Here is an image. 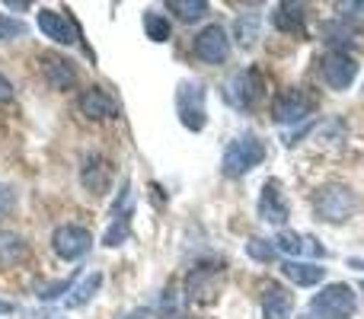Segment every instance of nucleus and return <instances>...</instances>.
<instances>
[{"label":"nucleus","mask_w":364,"mask_h":319,"mask_svg":"<svg viewBox=\"0 0 364 319\" xmlns=\"http://www.w3.org/2000/svg\"><path fill=\"white\" fill-rule=\"evenodd\" d=\"M13 201H16V198H13V192H10V188H6V185H0V217H4V214L13 207Z\"/></svg>","instance_id":"nucleus-28"},{"label":"nucleus","mask_w":364,"mask_h":319,"mask_svg":"<svg viewBox=\"0 0 364 319\" xmlns=\"http://www.w3.org/2000/svg\"><path fill=\"white\" fill-rule=\"evenodd\" d=\"M262 80H259V70L243 67L227 80V102L237 109H252L259 99H262Z\"/></svg>","instance_id":"nucleus-4"},{"label":"nucleus","mask_w":364,"mask_h":319,"mask_svg":"<svg viewBox=\"0 0 364 319\" xmlns=\"http://www.w3.org/2000/svg\"><path fill=\"white\" fill-rule=\"evenodd\" d=\"M346 19H348V23H361V26H364V4L346 6Z\"/></svg>","instance_id":"nucleus-27"},{"label":"nucleus","mask_w":364,"mask_h":319,"mask_svg":"<svg viewBox=\"0 0 364 319\" xmlns=\"http://www.w3.org/2000/svg\"><path fill=\"white\" fill-rule=\"evenodd\" d=\"M275 249L288 252V256H301V252H304V239L297 237V233H291V230H282V233H278V239H275Z\"/></svg>","instance_id":"nucleus-22"},{"label":"nucleus","mask_w":364,"mask_h":319,"mask_svg":"<svg viewBox=\"0 0 364 319\" xmlns=\"http://www.w3.org/2000/svg\"><path fill=\"white\" fill-rule=\"evenodd\" d=\"M26 256V243L16 237V233L0 230V265H13Z\"/></svg>","instance_id":"nucleus-20"},{"label":"nucleus","mask_w":364,"mask_h":319,"mask_svg":"<svg viewBox=\"0 0 364 319\" xmlns=\"http://www.w3.org/2000/svg\"><path fill=\"white\" fill-rule=\"evenodd\" d=\"M192 51H195V58H198V61H205V64L227 61V55H230V42H227L224 26H205V29L195 36Z\"/></svg>","instance_id":"nucleus-7"},{"label":"nucleus","mask_w":364,"mask_h":319,"mask_svg":"<svg viewBox=\"0 0 364 319\" xmlns=\"http://www.w3.org/2000/svg\"><path fill=\"white\" fill-rule=\"evenodd\" d=\"M19 36H26V26L19 19H10L0 13V38H19Z\"/></svg>","instance_id":"nucleus-26"},{"label":"nucleus","mask_w":364,"mask_h":319,"mask_svg":"<svg viewBox=\"0 0 364 319\" xmlns=\"http://www.w3.org/2000/svg\"><path fill=\"white\" fill-rule=\"evenodd\" d=\"M304 19H307V10L297 4H278L275 13H272L275 29L288 32V36H304Z\"/></svg>","instance_id":"nucleus-17"},{"label":"nucleus","mask_w":364,"mask_h":319,"mask_svg":"<svg viewBox=\"0 0 364 319\" xmlns=\"http://www.w3.org/2000/svg\"><path fill=\"white\" fill-rule=\"evenodd\" d=\"M314 96H307L304 90H288V93L275 96L272 102V119L275 121H301L314 112Z\"/></svg>","instance_id":"nucleus-8"},{"label":"nucleus","mask_w":364,"mask_h":319,"mask_svg":"<svg viewBox=\"0 0 364 319\" xmlns=\"http://www.w3.org/2000/svg\"><path fill=\"white\" fill-rule=\"evenodd\" d=\"M314 313L323 319H348L355 313V294L348 284H329L314 297Z\"/></svg>","instance_id":"nucleus-3"},{"label":"nucleus","mask_w":364,"mask_h":319,"mask_svg":"<svg viewBox=\"0 0 364 319\" xmlns=\"http://www.w3.org/2000/svg\"><path fill=\"white\" fill-rule=\"evenodd\" d=\"M262 310H265V319H291V313H294V297H291L288 288L269 281L262 288Z\"/></svg>","instance_id":"nucleus-13"},{"label":"nucleus","mask_w":364,"mask_h":319,"mask_svg":"<svg viewBox=\"0 0 364 319\" xmlns=\"http://www.w3.org/2000/svg\"><path fill=\"white\" fill-rule=\"evenodd\" d=\"M77 106H80V112L90 115V119H112L115 109H119V102H115L106 90L90 87V90H83V93H80Z\"/></svg>","instance_id":"nucleus-14"},{"label":"nucleus","mask_w":364,"mask_h":319,"mask_svg":"<svg viewBox=\"0 0 364 319\" xmlns=\"http://www.w3.org/2000/svg\"><path fill=\"white\" fill-rule=\"evenodd\" d=\"M144 29H147V38H154V42H166L170 38V19L160 16V13L147 10L144 13Z\"/></svg>","instance_id":"nucleus-21"},{"label":"nucleus","mask_w":364,"mask_h":319,"mask_svg":"<svg viewBox=\"0 0 364 319\" xmlns=\"http://www.w3.org/2000/svg\"><path fill=\"white\" fill-rule=\"evenodd\" d=\"M259 217L269 220V224H284L288 220V201H284L282 182L269 179L262 188V198H259Z\"/></svg>","instance_id":"nucleus-11"},{"label":"nucleus","mask_w":364,"mask_h":319,"mask_svg":"<svg viewBox=\"0 0 364 319\" xmlns=\"http://www.w3.org/2000/svg\"><path fill=\"white\" fill-rule=\"evenodd\" d=\"M220 281H224V269L220 265H201L188 275L186 281V294L195 303H211L220 294Z\"/></svg>","instance_id":"nucleus-6"},{"label":"nucleus","mask_w":364,"mask_h":319,"mask_svg":"<svg viewBox=\"0 0 364 319\" xmlns=\"http://www.w3.org/2000/svg\"><path fill=\"white\" fill-rule=\"evenodd\" d=\"M100 284H102V275H100V271H90V275H83V281L77 284V288H70L68 307H83L87 301H93V294L100 291Z\"/></svg>","instance_id":"nucleus-19"},{"label":"nucleus","mask_w":364,"mask_h":319,"mask_svg":"<svg viewBox=\"0 0 364 319\" xmlns=\"http://www.w3.org/2000/svg\"><path fill=\"white\" fill-rule=\"evenodd\" d=\"M314 207L323 220L342 224V220H348L355 211H358V198L342 185H329V188H320V192L314 195Z\"/></svg>","instance_id":"nucleus-1"},{"label":"nucleus","mask_w":364,"mask_h":319,"mask_svg":"<svg viewBox=\"0 0 364 319\" xmlns=\"http://www.w3.org/2000/svg\"><path fill=\"white\" fill-rule=\"evenodd\" d=\"M282 271L294 284H301V288H314V284H320L323 275H326V269H320V265H314V262H294V259H288V262L282 265Z\"/></svg>","instance_id":"nucleus-18"},{"label":"nucleus","mask_w":364,"mask_h":319,"mask_svg":"<svg viewBox=\"0 0 364 319\" xmlns=\"http://www.w3.org/2000/svg\"><path fill=\"white\" fill-rule=\"evenodd\" d=\"M160 313H164V319H182V307H179L176 291H166L164 294V301H160Z\"/></svg>","instance_id":"nucleus-25"},{"label":"nucleus","mask_w":364,"mask_h":319,"mask_svg":"<svg viewBox=\"0 0 364 319\" xmlns=\"http://www.w3.org/2000/svg\"><path fill=\"white\" fill-rule=\"evenodd\" d=\"M355 74H358V64H355V58H348L346 51H333V55L323 61V83H326L329 90L352 87Z\"/></svg>","instance_id":"nucleus-10"},{"label":"nucleus","mask_w":364,"mask_h":319,"mask_svg":"<svg viewBox=\"0 0 364 319\" xmlns=\"http://www.w3.org/2000/svg\"><path fill=\"white\" fill-rule=\"evenodd\" d=\"M38 29L45 32L48 38H55L58 45H74L77 38V26L70 23L64 13H55V10H42L38 13Z\"/></svg>","instance_id":"nucleus-12"},{"label":"nucleus","mask_w":364,"mask_h":319,"mask_svg":"<svg viewBox=\"0 0 364 319\" xmlns=\"http://www.w3.org/2000/svg\"><path fill=\"white\" fill-rule=\"evenodd\" d=\"M90 246H93V237H90V230H83V227L64 224V227H58L55 230V252L61 259H68V262L87 256Z\"/></svg>","instance_id":"nucleus-9"},{"label":"nucleus","mask_w":364,"mask_h":319,"mask_svg":"<svg viewBox=\"0 0 364 319\" xmlns=\"http://www.w3.org/2000/svg\"><path fill=\"white\" fill-rule=\"evenodd\" d=\"M42 74L51 90H68V87H74V80H77V70L70 67V61L61 55H42Z\"/></svg>","instance_id":"nucleus-15"},{"label":"nucleus","mask_w":364,"mask_h":319,"mask_svg":"<svg viewBox=\"0 0 364 319\" xmlns=\"http://www.w3.org/2000/svg\"><path fill=\"white\" fill-rule=\"evenodd\" d=\"M128 319H147V313H141V310H138V313H132Z\"/></svg>","instance_id":"nucleus-30"},{"label":"nucleus","mask_w":364,"mask_h":319,"mask_svg":"<svg viewBox=\"0 0 364 319\" xmlns=\"http://www.w3.org/2000/svg\"><path fill=\"white\" fill-rule=\"evenodd\" d=\"M10 96H13V83L6 80L4 74H0V102H6V99H10Z\"/></svg>","instance_id":"nucleus-29"},{"label":"nucleus","mask_w":364,"mask_h":319,"mask_svg":"<svg viewBox=\"0 0 364 319\" xmlns=\"http://www.w3.org/2000/svg\"><path fill=\"white\" fill-rule=\"evenodd\" d=\"M176 109L188 131L205 128V90H201V83H182L176 93Z\"/></svg>","instance_id":"nucleus-5"},{"label":"nucleus","mask_w":364,"mask_h":319,"mask_svg":"<svg viewBox=\"0 0 364 319\" xmlns=\"http://www.w3.org/2000/svg\"><path fill=\"white\" fill-rule=\"evenodd\" d=\"M246 256L259 259V262H272V259H275V246L265 243V239H250V243H246Z\"/></svg>","instance_id":"nucleus-23"},{"label":"nucleus","mask_w":364,"mask_h":319,"mask_svg":"<svg viewBox=\"0 0 364 319\" xmlns=\"http://www.w3.org/2000/svg\"><path fill=\"white\" fill-rule=\"evenodd\" d=\"M170 10H176L182 19H201L208 13V4H201V0L198 4H182V0H173Z\"/></svg>","instance_id":"nucleus-24"},{"label":"nucleus","mask_w":364,"mask_h":319,"mask_svg":"<svg viewBox=\"0 0 364 319\" xmlns=\"http://www.w3.org/2000/svg\"><path fill=\"white\" fill-rule=\"evenodd\" d=\"M265 157V147L259 144L256 138H237L230 141V147H227L224 153V173L230 175V179H237V175H246L252 166H259Z\"/></svg>","instance_id":"nucleus-2"},{"label":"nucleus","mask_w":364,"mask_h":319,"mask_svg":"<svg viewBox=\"0 0 364 319\" xmlns=\"http://www.w3.org/2000/svg\"><path fill=\"white\" fill-rule=\"evenodd\" d=\"M112 163L109 160H102V157H93V160H87V166H83V185L90 188L93 195H102V192H109V185H112Z\"/></svg>","instance_id":"nucleus-16"}]
</instances>
